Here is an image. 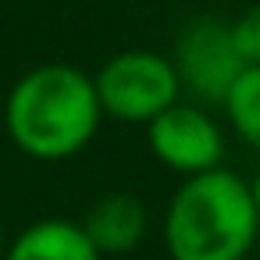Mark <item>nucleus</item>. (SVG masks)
<instances>
[{
	"label": "nucleus",
	"mask_w": 260,
	"mask_h": 260,
	"mask_svg": "<svg viewBox=\"0 0 260 260\" xmlns=\"http://www.w3.org/2000/svg\"><path fill=\"white\" fill-rule=\"evenodd\" d=\"M253 196H256V210H260V171H256V178H253Z\"/></svg>",
	"instance_id": "10"
},
{
	"label": "nucleus",
	"mask_w": 260,
	"mask_h": 260,
	"mask_svg": "<svg viewBox=\"0 0 260 260\" xmlns=\"http://www.w3.org/2000/svg\"><path fill=\"white\" fill-rule=\"evenodd\" d=\"M104 118L96 82L72 64L25 72L4 104L8 139L32 160H68L89 146Z\"/></svg>",
	"instance_id": "1"
},
{
	"label": "nucleus",
	"mask_w": 260,
	"mask_h": 260,
	"mask_svg": "<svg viewBox=\"0 0 260 260\" xmlns=\"http://www.w3.org/2000/svg\"><path fill=\"white\" fill-rule=\"evenodd\" d=\"M93 82L104 118L125 125H150L168 107H175L182 93L171 57L157 50H121L93 75Z\"/></svg>",
	"instance_id": "3"
},
{
	"label": "nucleus",
	"mask_w": 260,
	"mask_h": 260,
	"mask_svg": "<svg viewBox=\"0 0 260 260\" xmlns=\"http://www.w3.org/2000/svg\"><path fill=\"white\" fill-rule=\"evenodd\" d=\"M4 253H8V242H4V224H0V260H4Z\"/></svg>",
	"instance_id": "11"
},
{
	"label": "nucleus",
	"mask_w": 260,
	"mask_h": 260,
	"mask_svg": "<svg viewBox=\"0 0 260 260\" xmlns=\"http://www.w3.org/2000/svg\"><path fill=\"white\" fill-rule=\"evenodd\" d=\"M4 260H104V256L96 253L79 221L40 217L8 242Z\"/></svg>",
	"instance_id": "7"
},
{
	"label": "nucleus",
	"mask_w": 260,
	"mask_h": 260,
	"mask_svg": "<svg viewBox=\"0 0 260 260\" xmlns=\"http://www.w3.org/2000/svg\"><path fill=\"white\" fill-rule=\"evenodd\" d=\"M79 224L100 256H125L146 239L150 217H146V207L136 192L114 189V192L96 196Z\"/></svg>",
	"instance_id": "6"
},
{
	"label": "nucleus",
	"mask_w": 260,
	"mask_h": 260,
	"mask_svg": "<svg viewBox=\"0 0 260 260\" xmlns=\"http://www.w3.org/2000/svg\"><path fill=\"white\" fill-rule=\"evenodd\" d=\"M171 64L178 72L182 89L217 107L224 104L235 79L246 72L235 50V40H232V22L214 18V15H203L182 29V36L175 40Z\"/></svg>",
	"instance_id": "4"
},
{
	"label": "nucleus",
	"mask_w": 260,
	"mask_h": 260,
	"mask_svg": "<svg viewBox=\"0 0 260 260\" xmlns=\"http://www.w3.org/2000/svg\"><path fill=\"white\" fill-rule=\"evenodd\" d=\"M150 153L182 178L221 168L224 160V132L221 125L196 104H175L160 118L146 125Z\"/></svg>",
	"instance_id": "5"
},
{
	"label": "nucleus",
	"mask_w": 260,
	"mask_h": 260,
	"mask_svg": "<svg viewBox=\"0 0 260 260\" xmlns=\"http://www.w3.org/2000/svg\"><path fill=\"white\" fill-rule=\"evenodd\" d=\"M260 239L253 182L228 168L185 178L164 214L171 260H246Z\"/></svg>",
	"instance_id": "2"
},
{
	"label": "nucleus",
	"mask_w": 260,
	"mask_h": 260,
	"mask_svg": "<svg viewBox=\"0 0 260 260\" xmlns=\"http://www.w3.org/2000/svg\"><path fill=\"white\" fill-rule=\"evenodd\" d=\"M232 40L246 68H260V4L246 8L239 18H232Z\"/></svg>",
	"instance_id": "9"
},
{
	"label": "nucleus",
	"mask_w": 260,
	"mask_h": 260,
	"mask_svg": "<svg viewBox=\"0 0 260 260\" xmlns=\"http://www.w3.org/2000/svg\"><path fill=\"white\" fill-rule=\"evenodd\" d=\"M232 132L260 153V68H246L221 104Z\"/></svg>",
	"instance_id": "8"
}]
</instances>
